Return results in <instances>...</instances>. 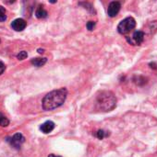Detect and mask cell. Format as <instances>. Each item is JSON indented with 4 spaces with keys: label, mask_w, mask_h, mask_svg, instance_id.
Segmentation results:
<instances>
[{
    "label": "cell",
    "mask_w": 157,
    "mask_h": 157,
    "mask_svg": "<svg viewBox=\"0 0 157 157\" xmlns=\"http://www.w3.org/2000/svg\"><path fill=\"white\" fill-rule=\"evenodd\" d=\"M67 96V90L64 87L51 91L43 99V109L48 111L59 108L66 101Z\"/></svg>",
    "instance_id": "6da1fadb"
},
{
    "label": "cell",
    "mask_w": 157,
    "mask_h": 157,
    "mask_svg": "<svg viewBox=\"0 0 157 157\" xmlns=\"http://www.w3.org/2000/svg\"><path fill=\"white\" fill-rule=\"evenodd\" d=\"M117 106V97L111 91H101L97 94L95 98V108L102 112L113 110Z\"/></svg>",
    "instance_id": "7a4b0ae2"
},
{
    "label": "cell",
    "mask_w": 157,
    "mask_h": 157,
    "mask_svg": "<svg viewBox=\"0 0 157 157\" xmlns=\"http://www.w3.org/2000/svg\"><path fill=\"white\" fill-rule=\"evenodd\" d=\"M136 27V20L132 17H128L119 22L117 25V31L120 34H127Z\"/></svg>",
    "instance_id": "3957f363"
},
{
    "label": "cell",
    "mask_w": 157,
    "mask_h": 157,
    "mask_svg": "<svg viewBox=\"0 0 157 157\" xmlns=\"http://www.w3.org/2000/svg\"><path fill=\"white\" fill-rule=\"evenodd\" d=\"M127 41L131 45H141L144 41V32L141 30H137L131 37H127Z\"/></svg>",
    "instance_id": "277c9868"
},
{
    "label": "cell",
    "mask_w": 157,
    "mask_h": 157,
    "mask_svg": "<svg viewBox=\"0 0 157 157\" xmlns=\"http://www.w3.org/2000/svg\"><path fill=\"white\" fill-rule=\"evenodd\" d=\"M7 141L9 142V144L12 147H14L15 149H20L22 145V143L25 142V138L21 133L18 132L14 134L11 138H8Z\"/></svg>",
    "instance_id": "5b68a950"
},
{
    "label": "cell",
    "mask_w": 157,
    "mask_h": 157,
    "mask_svg": "<svg viewBox=\"0 0 157 157\" xmlns=\"http://www.w3.org/2000/svg\"><path fill=\"white\" fill-rule=\"evenodd\" d=\"M120 8H121V4L120 2L118 1H113L109 4L108 6V8H107V14L110 18H114L116 17L119 10H120Z\"/></svg>",
    "instance_id": "8992f818"
},
{
    "label": "cell",
    "mask_w": 157,
    "mask_h": 157,
    "mask_svg": "<svg viewBox=\"0 0 157 157\" xmlns=\"http://www.w3.org/2000/svg\"><path fill=\"white\" fill-rule=\"evenodd\" d=\"M27 26V23L23 18H16L11 22V28L16 31H22Z\"/></svg>",
    "instance_id": "52a82bcc"
},
{
    "label": "cell",
    "mask_w": 157,
    "mask_h": 157,
    "mask_svg": "<svg viewBox=\"0 0 157 157\" xmlns=\"http://www.w3.org/2000/svg\"><path fill=\"white\" fill-rule=\"evenodd\" d=\"M54 129H55V123L51 121H47L40 126V130H42V132L45 134L50 133Z\"/></svg>",
    "instance_id": "ba28073f"
},
{
    "label": "cell",
    "mask_w": 157,
    "mask_h": 157,
    "mask_svg": "<svg viewBox=\"0 0 157 157\" xmlns=\"http://www.w3.org/2000/svg\"><path fill=\"white\" fill-rule=\"evenodd\" d=\"M46 62H47L46 58H33L31 61V64L36 67H41L43 65H45Z\"/></svg>",
    "instance_id": "9c48e42d"
},
{
    "label": "cell",
    "mask_w": 157,
    "mask_h": 157,
    "mask_svg": "<svg viewBox=\"0 0 157 157\" xmlns=\"http://www.w3.org/2000/svg\"><path fill=\"white\" fill-rule=\"evenodd\" d=\"M48 15L47 11L43 8V7H39L38 8L36 9V12H35V16L37 18H46Z\"/></svg>",
    "instance_id": "30bf717a"
},
{
    "label": "cell",
    "mask_w": 157,
    "mask_h": 157,
    "mask_svg": "<svg viewBox=\"0 0 157 157\" xmlns=\"http://www.w3.org/2000/svg\"><path fill=\"white\" fill-rule=\"evenodd\" d=\"M9 124V121L6 118L1 112H0V126L1 127H7Z\"/></svg>",
    "instance_id": "8fae6325"
},
{
    "label": "cell",
    "mask_w": 157,
    "mask_h": 157,
    "mask_svg": "<svg viewBox=\"0 0 157 157\" xmlns=\"http://www.w3.org/2000/svg\"><path fill=\"white\" fill-rule=\"evenodd\" d=\"M107 136H109V132H107V131H104L103 130H99L96 132V137L100 140H103L104 138L107 137Z\"/></svg>",
    "instance_id": "7c38bea8"
},
{
    "label": "cell",
    "mask_w": 157,
    "mask_h": 157,
    "mask_svg": "<svg viewBox=\"0 0 157 157\" xmlns=\"http://www.w3.org/2000/svg\"><path fill=\"white\" fill-rule=\"evenodd\" d=\"M7 20V15H6V9L5 8L0 6V21H5Z\"/></svg>",
    "instance_id": "4fadbf2b"
},
{
    "label": "cell",
    "mask_w": 157,
    "mask_h": 157,
    "mask_svg": "<svg viewBox=\"0 0 157 157\" xmlns=\"http://www.w3.org/2000/svg\"><path fill=\"white\" fill-rule=\"evenodd\" d=\"M27 57H28V53H27V52H25V51H21V52H20L17 54V58L18 60H24V59H26Z\"/></svg>",
    "instance_id": "5bb4252c"
},
{
    "label": "cell",
    "mask_w": 157,
    "mask_h": 157,
    "mask_svg": "<svg viewBox=\"0 0 157 157\" xmlns=\"http://www.w3.org/2000/svg\"><path fill=\"white\" fill-rule=\"evenodd\" d=\"M86 27L89 30H92L94 29V27H95V22H94V21H89L87 23Z\"/></svg>",
    "instance_id": "9a60e30c"
},
{
    "label": "cell",
    "mask_w": 157,
    "mask_h": 157,
    "mask_svg": "<svg viewBox=\"0 0 157 157\" xmlns=\"http://www.w3.org/2000/svg\"><path fill=\"white\" fill-rule=\"evenodd\" d=\"M5 70H6V65L3 64L1 61H0V75H1L5 72Z\"/></svg>",
    "instance_id": "2e32d148"
},
{
    "label": "cell",
    "mask_w": 157,
    "mask_h": 157,
    "mask_svg": "<svg viewBox=\"0 0 157 157\" xmlns=\"http://www.w3.org/2000/svg\"><path fill=\"white\" fill-rule=\"evenodd\" d=\"M150 66H151V68H154V69H156V68H157L155 64H150Z\"/></svg>",
    "instance_id": "e0dca14e"
},
{
    "label": "cell",
    "mask_w": 157,
    "mask_h": 157,
    "mask_svg": "<svg viewBox=\"0 0 157 157\" xmlns=\"http://www.w3.org/2000/svg\"><path fill=\"white\" fill-rule=\"evenodd\" d=\"M37 51H38L39 53H43V49H38Z\"/></svg>",
    "instance_id": "ac0fdd59"
},
{
    "label": "cell",
    "mask_w": 157,
    "mask_h": 157,
    "mask_svg": "<svg viewBox=\"0 0 157 157\" xmlns=\"http://www.w3.org/2000/svg\"><path fill=\"white\" fill-rule=\"evenodd\" d=\"M48 157H61V156H56V155H55V154H49Z\"/></svg>",
    "instance_id": "d6986e66"
}]
</instances>
